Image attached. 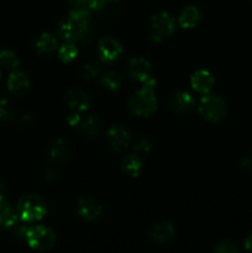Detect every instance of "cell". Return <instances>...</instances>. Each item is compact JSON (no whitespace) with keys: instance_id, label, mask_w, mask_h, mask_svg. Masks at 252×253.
<instances>
[{"instance_id":"10","label":"cell","mask_w":252,"mask_h":253,"mask_svg":"<svg viewBox=\"0 0 252 253\" xmlns=\"http://www.w3.org/2000/svg\"><path fill=\"white\" fill-rule=\"evenodd\" d=\"M108 141L115 151H124L130 146L131 135L123 126H111L108 130Z\"/></svg>"},{"instance_id":"24","label":"cell","mask_w":252,"mask_h":253,"mask_svg":"<svg viewBox=\"0 0 252 253\" xmlns=\"http://www.w3.org/2000/svg\"><path fill=\"white\" fill-rule=\"evenodd\" d=\"M19 66V59L16 54L10 49H2L0 51V67H4L6 69H16Z\"/></svg>"},{"instance_id":"31","label":"cell","mask_w":252,"mask_h":253,"mask_svg":"<svg viewBox=\"0 0 252 253\" xmlns=\"http://www.w3.org/2000/svg\"><path fill=\"white\" fill-rule=\"evenodd\" d=\"M89 1L90 0H69L72 7H85V9H89Z\"/></svg>"},{"instance_id":"27","label":"cell","mask_w":252,"mask_h":253,"mask_svg":"<svg viewBox=\"0 0 252 253\" xmlns=\"http://www.w3.org/2000/svg\"><path fill=\"white\" fill-rule=\"evenodd\" d=\"M99 72H100V66L98 63H94V62H90L83 67V77L86 79L95 78Z\"/></svg>"},{"instance_id":"30","label":"cell","mask_w":252,"mask_h":253,"mask_svg":"<svg viewBox=\"0 0 252 253\" xmlns=\"http://www.w3.org/2000/svg\"><path fill=\"white\" fill-rule=\"evenodd\" d=\"M81 115H79V113H74V111H71V114H69L68 116V124L72 126H78V124L81 123Z\"/></svg>"},{"instance_id":"13","label":"cell","mask_w":252,"mask_h":253,"mask_svg":"<svg viewBox=\"0 0 252 253\" xmlns=\"http://www.w3.org/2000/svg\"><path fill=\"white\" fill-rule=\"evenodd\" d=\"M67 106L69 110L74 111V113H79L85 111L89 106V99L85 93L82 90H71L68 91L66 96Z\"/></svg>"},{"instance_id":"14","label":"cell","mask_w":252,"mask_h":253,"mask_svg":"<svg viewBox=\"0 0 252 253\" xmlns=\"http://www.w3.org/2000/svg\"><path fill=\"white\" fill-rule=\"evenodd\" d=\"M35 49L39 52L40 54H49L53 51H56L58 47V40L54 35L48 34V32H43V34L39 35L35 39Z\"/></svg>"},{"instance_id":"18","label":"cell","mask_w":252,"mask_h":253,"mask_svg":"<svg viewBox=\"0 0 252 253\" xmlns=\"http://www.w3.org/2000/svg\"><path fill=\"white\" fill-rule=\"evenodd\" d=\"M170 106L178 113H188L194 106V98L187 91H179L172 96Z\"/></svg>"},{"instance_id":"22","label":"cell","mask_w":252,"mask_h":253,"mask_svg":"<svg viewBox=\"0 0 252 253\" xmlns=\"http://www.w3.org/2000/svg\"><path fill=\"white\" fill-rule=\"evenodd\" d=\"M101 85L108 90L115 91L120 88L121 85V77L120 74L114 71H109L101 77Z\"/></svg>"},{"instance_id":"35","label":"cell","mask_w":252,"mask_h":253,"mask_svg":"<svg viewBox=\"0 0 252 253\" xmlns=\"http://www.w3.org/2000/svg\"><path fill=\"white\" fill-rule=\"evenodd\" d=\"M0 77H1V69H0Z\"/></svg>"},{"instance_id":"7","label":"cell","mask_w":252,"mask_h":253,"mask_svg":"<svg viewBox=\"0 0 252 253\" xmlns=\"http://www.w3.org/2000/svg\"><path fill=\"white\" fill-rule=\"evenodd\" d=\"M123 53V46L114 37H103L98 43V56L105 63L116 61Z\"/></svg>"},{"instance_id":"2","label":"cell","mask_w":252,"mask_h":253,"mask_svg":"<svg viewBox=\"0 0 252 253\" xmlns=\"http://www.w3.org/2000/svg\"><path fill=\"white\" fill-rule=\"evenodd\" d=\"M17 215L25 222L39 221L46 215V202L39 195H26L17 203Z\"/></svg>"},{"instance_id":"11","label":"cell","mask_w":252,"mask_h":253,"mask_svg":"<svg viewBox=\"0 0 252 253\" xmlns=\"http://www.w3.org/2000/svg\"><path fill=\"white\" fill-rule=\"evenodd\" d=\"M7 88L15 95H24L30 89V79L26 73L21 71H14L7 78Z\"/></svg>"},{"instance_id":"8","label":"cell","mask_w":252,"mask_h":253,"mask_svg":"<svg viewBox=\"0 0 252 253\" xmlns=\"http://www.w3.org/2000/svg\"><path fill=\"white\" fill-rule=\"evenodd\" d=\"M77 212L82 219L93 221L103 214V208L96 200L88 197H83L77 203Z\"/></svg>"},{"instance_id":"5","label":"cell","mask_w":252,"mask_h":253,"mask_svg":"<svg viewBox=\"0 0 252 253\" xmlns=\"http://www.w3.org/2000/svg\"><path fill=\"white\" fill-rule=\"evenodd\" d=\"M175 30V20L168 12L153 15L148 24V35L155 42H161L169 37Z\"/></svg>"},{"instance_id":"28","label":"cell","mask_w":252,"mask_h":253,"mask_svg":"<svg viewBox=\"0 0 252 253\" xmlns=\"http://www.w3.org/2000/svg\"><path fill=\"white\" fill-rule=\"evenodd\" d=\"M133 150L137 153H146L151 150V142L147 138H140L133 146Z\"/></svg>"},{"instance_id":"29","label":"cell","mask_w":252,"mask_h":253,"mask_svg":"<svg viewBox=\"0 0 252 253\" xmlns=\"http://www.w3.org/2000/svg\"><path fill=\"white\" fill-rule=\"evenodd\" d=\"M116 1H119V0H90V1H89L88 7L91 10H98V9H101L103 6H105V5L109 4V2H116Z\"/></svg>"},{"instance_id":"12","label":"cell","mask_w":252,"mask_h":253,"mask_svg":"<svg viewBox=\"0 0 252 253\" xmlns=\"http://www.w3.org/2000/svg\"><path fill=\"white\" fill-rule=\"evenodd\" d=\"M193 89L200 94H208L214 86V77L208 71H197L190 78Z\"/></svg>"},{"instance_id":"4","label":"cell","mask_w":252,"mask_h":253,"mask_svg":"<svg viewBox=\"0 0 252 253\" xmlns=\"http://www.w3.org/2000/svg\"><path fill=\"white\" fill-rule=\"evenodd\" d=\"M24 239L26 240L29 246L34 250L47 251L56 245L57 237L52 229L43 226V225H37V226L27 227Z\"/></svg>"},{"instance_id":"16","label":"cell","mask_w":252,"mask_h":253,"mask_svg":"<svg viewBox=\"0 0 252 253\" xmlns=\"http://www.w3.org/2000/svg\"><path fill=\"white\" fill-rule=\"evenodd\" d=\"M17 211L11 207L6 200H0V227L1 229H9L16 225Z\"/></svg>"},{"instance_id":"32","label":"cell","mask_w":252,"mask_h":253,"mask_svg":"<svg viewBox=\"0 0 252 253\" xmlns=\"http://www.w3.org/2000/svg\"><path fill=\"white\" fill-rule=\"evenodd\" d=\"M242 167L246 168V169L252 170V155L247 156V157L242 161Z\"/></svg>"},{"instance_id":"1","label":"cell","mask_w":252,"mask_h":253,"mask_svg":"<svg viewBox=\"0 0 252 253\" xmlns=\"http://www.w3.org/2000/svg\"><path fill=\"white\" fill-rule=\"evenodd\" d=\"M89 9L72 7L67 19L62 20L57 26V34L66 42H83L89 31Z\"/></svg>"},{"instance_id":"33","label":"cell","mask_w":252,"mask_h":253,"mask_svg":"<svg viewBox=\"0 0 252 253\" xmlns=\"http://www.w3.org/2000/svg\"><path fill=\"white\" fill-rule=\"evenodd\" d=\"M245 249H246L247 251L252 252V234L250 235V236H247V239L245 240Z\"/></svg>"},{"instance_id":"36","label":"cell","mask_w":252,"mask_h":253,"mask_svg":"<svg viewBox=\"0 0 252 253\" xmlns=\"http://www.w3.org/2000/svg\"><path fill=\"white\" fill-rule=\"evenodd\" d=\"M250 1H251V4H252V0H250Z\"/></svg>"},{"instance_id":"20","label":"cell","mask_w":252,"mask_h":253,"mask_svg":"<svg viewBox=\"0 0 252 253\" xmlns=\"http://www.w3.org/2000/svg\"><path fill=\"white\" fill-rule=\"evenodd\" d=\"M123 169L131 177H137L142 169V161L136 155H127L123 160Z\"/></svg>"},{"instance_id":"6","label":"cell","mask_w":252,"mask_h":253,"mask_svg":"<svg viewBox=\"0 0 252 253\" xmlns=\"http://www.w3.org/2000/svg\"><path fill=\"white\" fill-rule=\"evenodd\" d=\"M199 113L210 123H220L226 116V103L220 96L204 94L199 103Z\"/></svg>"},{"instance_id":"23","label":"cell","mask_w":252,"mask_h":253,"mask_svg":"<svg viewBox=\"0 0 252 253\" xmlns=\"http://www.w3.org/2000/svg\"><path fill=\"white\" fill-rule=\"evenodd\" d=\"M77 54H78V48L73 42H64L58 49V57L61 58V61L66 62V63L73 61Z\"/></svg>"},{"instance_id":"15","label":"cell","mask_w":252,"mask_h":253,"mask_svg":"<svg viewBox=\"0 0 252 253\" xmlns=\"http://www.w3.org/2000/svg\"><path fill=\"white\" fill-rule=\"evenodd\" d=\"M202 20V12L197 6H187L180 11L178 22L183 29H193Z\"/></svg>"},{"instance_id":"3","label":"cell","mask_w":252,"mask_h":253,"mask_svg":"<svg viewBox=\"0 0 252 253\" xmlns=\"http://www.w3.org/2000/svg\"><path fill=\"white\" fill-rule=\"evenodd\" d=\"M130 110L137 116H148L157 108V99L155 96V89L143 86L138 89L128 100Z\"/></svg>"},{"instance_id":"17","label":"cell","mask_w":252,"mask_h":253,"mask_svg":"<svg viewBox=\"0 0 252 253\" xmlns=\"http://www.w3.org/2000/svg\"><path fill=\"white\" fill-rule=\"evenodd\" d=\"M174 226L170 222H160L151 230V237L158 244H166L174 236Z\"/></svg>"},{"instance_id":"34","label":"cell","mask_w":252,"mask_h":253,"mask_svg":"<svg viewBox=\"0 0 252 253\" xmlns=\"http://www.w3.org/2000/svg\"><path fill=\"white\" fill-rule=\"evenodd\" d=\"M4 193H5V185H4V182H2V180L0 179V200L4 199Z\"/></svg>"},{"instance_id":"21","label":"cell","mask_w":252,"mask_h":253,"mask_svg":"<svg viewBox=\"0 0 252 253\" xmlns=\"http://www.w3.org/2000/svg\"><path fill=\"white\" fill-rule=\"evenodd\" d=\"M79 130L85 136H95L99 131V120L94 115H88L85 118L81 119V123L78 124Z\"/></svg>"},{"instance_id":"9","label":"cell","mask_w":252,"mask_h":253,"mask_svg":"<svg viewBox=\"0 0 252 253\" xmlns=\"http://www.w3.org/2000/svg\"><path fill=\"white\" fill-rule=\"evenodd\" d=\"M152 67L151 63L145 58H132L127 64V74L131 79L143 83L146 79L151 77Z\"/></svg>"},{"instance_id":"19","label":"cell","mask_w":252,"mask_h":253,"mask_svg":"<svg viewBox=\"0 0 252 253\" xmlns=\"http://www.w3.org/2000/svg\"><path fill=\"white\" fill-rule=\"evenodd\" d=\"M71 147H69V145L64 140L54 141L52 143L51 148H49V158L57 163L66 162L69 158V156H71Z\"/></svg>"},{"instance_id":"26","label":"cell","mask_w":252,"mask_h":253,"mask_svg":"<svg viewBox=\"0 0 252 253\" xmlns=\"http://www.w3.org/2000/svg\"><path fill=\"white\" fill-rule=\"evenodd\" d=\"M214 253H239V249L232 241H222L215 247Z\"/></svg>"},{"instance_id":"25","label":"cell","mask_w":252,"mask_h":253,"mask_svg":"<svg viewBox=\"0 0 252 253\" xmlns=\"http://www.w3.org/2000/svg\"><path fill=\"white\" fill-rule=\"evenodd\" d=\"M15 111L11 104L6 99H0V119L1 120H10L14 118Z\"/></svg>"}]
</instances>
